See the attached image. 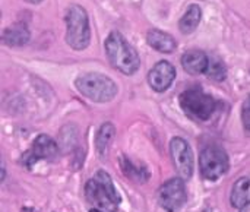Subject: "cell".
I'll list each match as a JSON object with an SVG mask.
<instances>
[{
	"mask_svg": "<svg viewBox=\"0 0 250 212\" xmlns=\"http://www.w3.org/2000/svg\"><path fill=\"white\" fill-rule=\"evenodd\" d=\"M85 198L89 204L105 212H117L120 205V195L104 170H98L85 185Z\"/></svg>",
	"mask_w": 250,
	"mask_h": 212,
	"instance_id": "1",
	"label": "cell"
},
{
	"mask_svg": "<svg viewBox=\"0 0 250 212\" xmlns=\"http://www.w3.org/2000/svg\"><path fill=\"white\" fill-rule=\"evenodd\" d=\"M105 53L113 67L125 75H133L141 66V57L132 44L119 32L113 31L105 40Z\"/></svg>",
	"mask_w": 250,
	"mask_h": 212,
	"instance_id": "2",
	"label": "cell"
},
{
	"mask_svg": "<svg viewBox=\"0 0 250 212\" xmlns=\"http://www.w3.org/2000/svg\"><path fill=\"white\" fill-rule=\"evenodd\" d=\"M209 57L201 50H189L182 56V66L190 75H202L207 72Z\"/></svg>",
	"mask_w": 250,
	"mask_h": 212,
	"instance_id": "11",
	"label": "cell"
},
{
	"mask_svg": "<svg viewBox=\"0 0 250 212\" xmlns=\"http://www.w3.org/2000/svg\"><path fill=\"white\" fill-rule=\"evenodd\" d=\"M89 212H104V211H100V210H95V208H92V210H89Z\"/></svg>",
	"mask_w": 250,
	"mask_h": 212,
	"instance_id": "23",
	"label": "cell"
},
{
	"mask_svg": "<svg viewBox=\"0 0 250 212\" xmlns=\"http://www.w3.org/2000/svg\"><path fill=\"white\" fill-rule=\"evenodd\" d=\"M170 154L174 163V169L179 174V177L189 180L193 176L195 169V160L190 145L186 139L176 136L170 142Z\"/></svg>",
	"mask_w": 250,
	"mask_h": 212,
	"instance_id": "8",
	"label": "cell"
},
{
	"mask_svg": "<svg viewBox=\"0 0 250 212\" xmlns=\"http://www.w3.org/2000/svg\"><path fill=\"white\" fill-rule=\"evenodd\" d=\"M91 28L86 10L79 4H72L66 12V42L73 50H83L89 45Z\"/></svg>",
	"mask_w": 250,
	"mask_h": 212,
	"instance_id": "5",
	"label": "cell"
},
{
	"mask_svg": "<svg viewBox=\"0 0 250 212\" xmlns=\"http://www.w3.org/2000/svg\"><path fill=\"white\" fill-rule=\"evenodd\" d=\"M114 136H116V127L113 123L105 122L100 126L97 136H95V149L101 158H105L108 155V151L111 148Z\"/></svg>",
	"mask_w": 250,
	"mask_h": 212,
	"instance_id": "13",
	"label": "cell"
},
{
	"mask_svg": "<svg viewBox=\"0 0 250 212\" xmlns=\"http://www.w3.org/2000/svg\"><path fill=\"white\" fill-rule=\"evenodd\" d=\"M242 122H243V127L246 132L250 133V95L243 101L242 106Z\"/></svg>",
	"mask_w": 250,
	"mask_h": 212,
	"instance_id": "19",
	"label": "cell"
},
{
	"mask_svg": "<svg viewBox=\"0 0 250 212\" xmlns=\"http://www.w3.org/2000/svg\"><path fill=\"white\" fill-rule=\"evenodd\" d=\"M199 169L202 176L209 180V182H215L220 177H223L229 169H230V160L227 152L217 147V145H211L207 147L199 157Z\"/></svg>",
	"mask_w": 250,
	"mask_h": 212,
	"instance_id": "6",
	"label": "cell"
},
{
	"mask_svg": "<svg viewBox=\"0 0 250 212\" xmlns=\"http://www.w3.org/2000/svg\"><path fill=\"white\" fill-rule=\"evenodd\" d=\"M59 154V147L56 144V141L48 136V135H38L31 148L23 152V155L21 157V164L25 167H31L35 163H38L40 160H54L56 155Z\"/></svg>",
	"mask_w": 250,
	"mask_h": 212,
	"instance_id": "9",
	"label": "cell"
},
{
	"mask_svg": "<svg viewBox=\"0 0 250 212\" xmlns=\"http://www.w3.org/2000/svg\"><path fill=\"white\" fill-rule=\"evenodd\" d=\"M25 1H28V3H34V4H35V3H40L41 0H25Z\"/></svg>",
	"mask_w": 250,
	"mask_h": 212,
	"instance_id": "22",
	"label": "cell"
},
{
	"mask_svg": "<svg viewBox=\"0 0 250 212\" xmlns=\"http://www.w3.org/2000/svg\"><path fill=\"white\" fill-rule=\"evenodd\" d=\"M202 9L198 4H190L179 21V28L183 34H192L201 23Z\"/></svg>",
	"mask_w": 250,
	"mask_h": 212,
	"instance_id": "17",
	"label": "cell"
},
{
	"mask_svg": "<svg viewBox=\"0 0 250 212\" xmlns=\"http://www.w3.org/2000/svg\"><path fill=\"white\" fill-rule=\"evenodd\" d=\"M160 207L167 212H179L188 202V191L185 179L174 177L167 180L158 189L157 195Z\"/></svg>",
	"mask_w": 250,
	"mask_h": 212,
	"instance_id": "7",
	"label": "cell"
},
{
	"mask_svg": "<svg viewBox=\"0 0 250 212\" xmlns=\"http://www.w3.org/2000/svg\"><path fill=\"white\" fill-rule=\"evenodd\" d=\"M120 169L127 179H130L136 183H145L149 179V171L145 166L136 164L125 155L120 157Z\"/></svg>",
	"mask_w": 250,
	"mask_h": 212,
	"instance_id": "16",
	"label": "cell"
},
{
	"mask_svg": "<svg viewBox=\"0 0 250 212\" xmlns=\"http://www.w3.org/2000/svg\"><path fill=\"white\" fill-rule=\"evenodd\" d=\"M174 79H176V69L167 60L158 62L148 73V84L155 92L167 91Z\"/></svg>",
	"mask_w": 250,
	"mask_h": 212,
	"instance_id": "10",
	"label": "cell"
},
{
	"mask_svg": "<svg viewBox=\"0 0 250 212\" xmlns=\"http://www.w3.org/2000/svg\"><path fill=\"white\" fill-rule=\"evenodd\" d=\"M1 41H3V44L10 45V47L25 45L29 41V29L22 22L13 23L12 26H9V28L4 29L3 37H1Z\"/></svg>",
	"mask_w": 250,
	"mask_h": 212,
	"instance_id": "15",
	"label": "cell"
},
{
	"mask_svg": "<svg viewBox=\"0 0 250 212\" xmlns=\"http://www.w3.org/2000/svg\"><path fill=\"white\" fill-rule=\"evenodd\" d=\"M146 41L154 50H157L160 53H166V54L173 53L177 47L176 40L170 34L160 31V29H151L146 35Z\"/></svg>",
	"mask_w": 250,
	"mask_h": 212,
	"instance_id": "14",
	"label": "cell"
},
{
	"mask_svg": "<svg viewBox=\"0 0 250 212\" xmlns=\"http://www.w3.org/2000/svg\"><path fill=\"white\" fill-rule=\"evenodd\" d=\"M22 212H38L37 210H34V208H22Z\"/></svg>",
	"mask_w": 250,
	"mask_h": 212,
	"instance_id": "21",
	"label": "cell"
},
{
	"mask_svg": "<svg viewBox=\"0 0 250 212\" xmlns=\"http://www.w3.org/2000/svg\"><path fill=\"white\" fill-rule=\"evenodd\" d=\"M230 204L233 208L242 210L250 204V174L240 177L231 188Z\"/></svg>",
	"mask_w": 250,
	"mask_h": 212,
	"instance_id": "12",
	"label": "cell"
},
{
	"mask_svg": "<svg viewBox=\"0 0 250 212\" xmlns=\"http://www.w3.org/2000/svg\"><path fill=\"white\" fill-rule=\"evenodd\" d=\"M205 73L209 79L215 82H223L227 78V67L224 62H221L218 57H209V64Z\"/></svg>",
	"mask_w": 250,
	"mask_h": 212,
	"instance_id": "18",
	"label": "cell"
},
{
	"mask_svg": "<svg viewBox=\"0 0 250 212\" xmlns=\"http://www.w3.org/2000/svg\"><path fill=\"white\" fill-rule=\"evenodd\" d=\"M179 103L185 114L196 122L209 120L217 108V101L201 86H192L183 91Z\"/></svg>",
	"mask_w": 250,
	"mask_h": 212,
	"instance_id": "4",
	"label": "cell"
},
{
	"mask_svg": "<svg viewBox=\"0 0 250 212\" xmlns=\"http://www.w3.org/2000/svg\"><path fill=\"white\" fill-rule=\"evenodd\" d=\"M240 212H250V204H248L246 207H243V208L240 210Z\"/></svg>",
	"mask_w": 250,
	"mask_h": 212,
	"instance_id": "20",
	"label": "cell"
},
{
	"mask_svg": "<svg viewBox=\"0 0 250 212\" xmlns=\"http://www.w3.org/2000/svg\"><path fill=\"white\" fill-rule=\"evenodd\" d=\"M75 86L85 98L94 103H108L114 100L119 92V88L111 78L97 72H88L78 76Z\"/></svg>",
	"mask_w": 250,
	"mask_h": 212,
	"instance_id": "3",
	"label": "cell"
}]
</instances>
